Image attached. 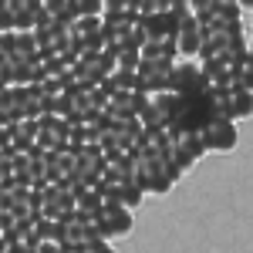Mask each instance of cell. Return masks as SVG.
I'll use <instances>...</instances> for the list:
<instances>
[{
	"label": "cell",
	"mask_w": 253,
	"mask_h": 253,
	"mask_svg": "<svg viewBox=\"0 0 253 253\" xmlns=\"http://www.w3.org/2000/svg\"><path fill=\"white\" fill-rule=\"evenodd\" d=\"M169 91H175L182 98H199L210 91V81H206L203 68L196 61H175L172 75H169Z\"/></svg>",
	"instance_id": "cell-1"
},
{
	"label": "cell",
	"mask_w": 253,
	"mask_h": 253,
	"mask_svg": "<svg viewBox=\"0 0 253 253\" xmlns=\"http://www.w3.org/2000/svg\"><path fill=\"white\" fill-rule=\"evenodd\" d=\"M175 61L172 58H162V61H149L142 58L138 64V91H145V95H159V91H169V75H172Z\"/></svg>",
	"instance_id": "cell-2"
},
{
	"label": "cell",
	"mask_w": 253,
	"mask_h": 253,
	"mask_svg": "<svg viewBox=\"0 0 253 253\" xmlns=\"http://www.w3.org/2000/svg\"><path fill=\"white\" fill-rule=\"evenodd\" d=\"M68 132H71V122L64 115H41L38 118V145L47 152H61L68 149Z\"/></svg>",
	"instance_id": "cell-3"
},
{
	"label": "cell",
	"mask_w": 253,
	"mask_h": 253,
	"mask_svg": "<svg viewBox=\"0 0 253 253\" xmlns=\"http://www.w3.org/2000/svg\"><path fill=\"white\" fill-rule=\"evenodd\" d=\"M203 142H206V149H210V152H230V149H236V142H240L236 122L213 115L206 125H203Z\"/></svg>",
	"instance_id": "cell-4"
},
{
	"label": "cell",
	"mask_w": 253,
	"mask_h": 253,
	"mask_svg": "<svg viewBox=\"0 0 253 253\" xmlns=\"http://www.w3.org/2000/svg\"><path fill=\"white\" fill-rule=\"evenodd\" d=\"M172 145H175V166L186 172L193 169L199 159L206 156V142H203V128L199 132H172Z\"/></svg>",
	"instance_id": "cell-5"
},
{
	"label": "cell",
	"mask_w": 253,
	"mask_h": 253,
	"mask_svg": "<svg viewBox=\"0 0 253 253\" xmlns=\"http://www.w3.org/2000/svg\"><path fill=\"white\" fill-rule=\"evenodd\" d=\"M78 210V196H75V186H61V182H47L44 186V213L51 219H64V216Z\"/></svg>",
	"instance_id": "cell-6"
},
{
	"label": "cell",
	"mask_w": 253,
	"mask_h": 253,
	"mask_svg": "<svg viewBox=\"0 0 253 253\" xmlns=\"http://www.w3.org/2000/svg\"><path fill=\"white\" fill-rule=\"evenodd\" d=\"M132 210L128 206H115V203H105L101 213H98V226L105 240H115V236H128L132 233Z\"/></svg>",
	"instance_id": "cell-7"
},
{
	"label": "cell",
	"mask_w": 253,
	"mask_h": 253,
	"mask_svg": "<svg viewBox=\"0 0 253 253\" xmlns=\"http://www.w3.org/2000/svg\"><path fill=\"white\" fill-rule=\"evenodd\" d=\"M149 98L145 91H115L112 101H108V115L112 118H138V112L149 105Z\"/></svg>",
	"instance_id": "cell-8"
},
{
	"label": "cell",
	"mask_w": 253,
	"mask_h": 253,
	"mask_svg": "<svg viewBox=\"0 0 253 253\" xmlns=\"http://www.w3.org/2000/svg\"><path fill=\"white\" fill-rule=\"evenodd\" d=\"M175 47H179V54H186V58H193L199 54V47H203V20L189 14V17L179 24V34H175Z\"/></svg>",
	"instance_id": "cell-9"
},
{
	"label": "cell",
	"mask_w": 253,
	"mask_h": 253,
	"mask_svg": "<svg viewBox=\"0 0 253 253\" xmlns=\"http://www.w3.org/2000/svg\"><path fill=\"white\" fill-rule=\"evenodd\" d=\"M7 145L14 152H31L38 145V118H20L7 128Z\"/></svg>",
	"instance_id": "cell-10"
},
{
	"label": "cell",
	"mask_w": 253,
	"mask_h": 253,
	"mask_svg": "<svg viewBox=\"0 0 253 253\" xmlns=\"http://www.w3.org/2000/svg\"><path fill=\"white\" fill-rule=\"evenodd\" d=\"M10 58H14V61H34V58H41L34 31H10Z\"/></svg>",
	"instance_id": "cell-11"
},
{
	"label": "cell",
	"mask_w": 253,
	"mask_h": 253,
	"mask_svg": "<svg viewBox=\"0 0 253 253\" xmlns=\"http://www.w3.org/2000/svg\"><path fill=\"white\" fill-rule=\"evenodd\" d=\"M226 91H230V112H233V122L250 118L253 115V91H250V88H243V84H236V81H233Z\"/></svg>",
	"instance_id": "cell-12"
},
{
	"label": "cell",
	"mask_w": 253,
	"mask_h": 253,
	"mask_svg": "<svg viewBox=\"0 0 253 253\" xmlns=\"http://www.w3.org/2000/svg\"><path fill=\"white\" fill-rule=\"evenodd\" d=\"M138 118H142L145 132H166V128H169V115H166V108L159 105L156 98H149V105L138 112Z\"/></svg>",
	"instance_id": "cell-13"
},
{
	"label": "cell",
	"mask_w": 253,
	"mask_h": 253,
	"mask_svg": "<svg viewBox=\"0 0 253 253\" xmlns=\"http://www.w3.org/2000/svg\"><path fill=\"white\" fill-rule=\"evenodd\" d=\"M44 3V10L51 14V17L58 20V24H71V20L78 17V7H75V0H41Z\"/></svg>",
	"instance_id": "cell-14"
},
{
	"label": "cell",
	"mask_w": 253,
	"mask_h": 253,
	"mask_svg": "<svg viewBox=\"0 0 253 253\" xmlns=\"http://www.w3.org/2000/svg\"><path fill=\"white\" fill-rule=\"evenodd\" d=\"M115 64H118V71H138L142 51H135V47H122V51H115Z\"/></svg>",
	"instance_id": "cell-15"
},
{
	"label": "cell",
	"mask_w": 253,
	"mask_h": 253,
	"mask_svg": "<svg viewBox=\"0 0 253 253\" xmlns=\"http://www.w3.org/2000/svg\"><path fill=\"white\" fill-rule=\"evenodd\" d=\"M236 84H243V88L253 91V58L250 54H243V58L236 61Z\"/></svg>",
	"instance_id": "cell-16"
},
{
	"label": "cell",
	"mask_w": 253,
	"mask_h": 253,
	"mask_svg": "<svg viewBox=\"0 0 253 253\" xmlns=\"http://www.w3.org/2000/svg\"><path fill=\"white\" fill-rule=\"evenodd\" d=\"M189 10H193L199 20H210L216 10V0H189Z\"/></svg>",
	"instance_id": "cell-17"
},
{
	"label": "cell",
	"mask_w": 253,
	"mask_h": 253,
	"mask_svg": "<svg viewBox=\"0 0 253 253\" xmlns=\"http://www.w3.org/2000/svg\"><path fill=\"white\" fill-rule=\"evenodd\" d=\"M78 253H115V247H112L108 240H98V243L88 247V250H78Z\"/></svg>",
	"instance_id": "cell-18"
},
{
	"label": "cell",
	"mask_w": 253,
	"mask_h": 253,
	"mask_svg": "<svg viewBox=\"0 0 253 253\" xmlns=\"http://www.w3.org/2000/svg\"><path fill=\"white\" fill-rule=\"evenodd\" d=\"M3 145H7V128L0 125V149H3Z\"/></svg>",
	"instance_id": "cell-19"
},
{
	"label": "cell",
	"mask_w": 253,
	"mask_h": 253,
	"mask_svg": "<svg viewBox=\"0 0 253 253\" xmlns=\"http://www.w3.org/2000/svg\"><path fill=\"white\" fill-rule=\"evenodd\" d=\"M240 7H250L253 10V0H240Z\"/></svg>",
	"instance_id": "cell-20"
},
{
	"label": "cell",
	"mask_w": 253,
	"mask_h": 253,
	"mask_svg": "<svg viewBox=\"0 0 253 253\" xmlns=\"http://www.w3.org/2000/svg\"><path fill=\"white\" fill-rule=\"evenodd\" d=\"M3 7H10V0H0V10H3Z\"/></svg>",
	"instance_id": "cell-21"
},
{
	"label": "cell",
	"mask_w": 253,
	"mask_h": 253,
	"mask_svg": "<svg viewBox=\"0 0 253 253\" xmlns=\"http://www.w3.org/2000/svg\"><path fill=\"white\" fill-rule=\"evenodd\" d=\"M3 88H7V84H0V98H3Z\"/></svg>",
	"instance_id": "cell-22"
}]
</instances>
